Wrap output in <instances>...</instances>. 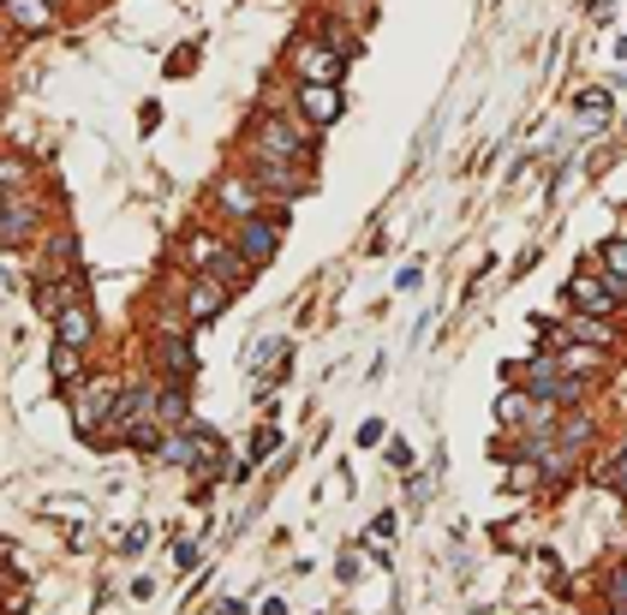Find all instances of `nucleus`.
Wrapping results in <instances>:
<instances>
[{
	"instance_id": "1",
	"label": "nucleus",
	"mask_w": 627,
	"mask_h": 615,
	"mask_svg": "<svg viewBox=\"0 0 627 615\" xmlns=\"http://www.w3.org/2000/svg\"><path fill=\"white\" fill-rule=\"evenodd\" d=\"M258 156L263 162H299L305 156V132L287 120H263L258 126Z\"/></svg>"
},
{
	"instance_id": "2",
	"label": "nucleus",
	"mask_w": 627,
	"mask_h": 615,
	"mask_svg": "<svg viewBox=\"0 0 627 615\" xmlns=\"http://www.w3.org/2000/svg\"><path fill=\"white\" fill-rule=\"evenodd\" d=\"M293 67H299V79L341 84V48L335 43H299L293 48Z\"/></svg>"
},
{
	"instance_id": "3",
	"label": "nucleus",
	"mask_w": 627,
	"mask_h": 615,
	"mask_svg": "<svg viewBox=\"0 0 627 615\" xmlns=\"http://www.w3.org/2000/svg\"><path fill=\"white\" fill-rule=\"evenodd\" d=\"M239 251H246L251 269H263V263L281 251V227H275V222H258V215H246V227H239Z\"/></svg>"
},
{
	"instance_id": "4",
	"label": "nucleus",
	"mask_w": 627,
	"mask_h": 615,
	"mask_svg": "<svg viewBox=\"0 0 627 615\" xmlns=\"http://www.w3.org/2000/svg\"><path fill=\"white\" fill-rule=\"evenodd\" d=\"M568 299L585 305V311H598V317H622V293L604 287L598 275H573V281H568Z\"/></svg>"
},
{
	"instance_id": "5",
	"label": "nucleus",
	"mask_w": 627,
	"mask_h": 615,
	"mask_svg": "<svg viewBox=\"0 0 627 615\" xmlns=\"http://www.w3.org/2000/svg\"><path fill=\"white\" fill-rule=\"evenodd\" d=\"M299 108H305V120L311 126H329L341 114V96H335V84H317V79H299Z\"/></svg>"
},
{
	"instance_id": "6",
	"label": "nucleus",
	"mask_w": 627,
	"mask_h": 615,
	"mask_svg": "<svg viewBox=\"0 0 627 615\" xmlns=\"http://www.w3.org/2000/svg\"><path fill=\"white\" fill-rule=\"evenodd\" d=\"M222 311H227V281H198L186 299V317L191 323H215Z\"/></svg>"
},
{
	"instance_id": "7",
	"label": "nucleus",
	"mask_w": 627,
	"mask_h": 615,
	"mask_svg": "<svg viewBox=\"0 0 627 615\" xmlns=\"http://www.w3.org/2000/svg\"><path fill=\"white\" fill-rule=\"evenodd\" d=\"M7 19L19 24V31L43 36L48 24H55V0H7Z\"/></svg>"
},
{
	"instance_id": "8",
	"label": "nucleus",
	"mask_w": 627,
	"mask_h": 615,
	"mask_svg": "<svg viewBox=\"0 0 627 615\" xmlns=\"http://www.w3.org/2000/svg\"><path fill=\"white\" fill-rule=\"evenodd\" d=\"M222 203L234 215H258V186H251V179H239V174H227L222 179Z\"/></svg>"
},
{
	"instance_id": "9",
	"label": "nucleus",
	"mask_w": 627,
	"mask_h": 615,
	"mask_svg": "<svg viewBox=\"0 0 627 615\" xmlns=\"http://www.w3.org/2000/svg\"><path fill=\"white\" fill-rule=\"evenodd\" d=\"M55 317H60V341L84 347V341H90V311H84V305H67V311H55Z\"/></svg>"
},
{
	"instance_id": "10",
	"label": "nucleus",
	"mask_w": 627,
	"mask_h": 615,
	"mask_svg": "<svg viewBox=\"0 0 627 615\" xmlns=\"http://www.w3.org/2000/svg\"><path fill=\"white\" fill-rule=\"evenodd\" d=\"M532 394H502V401H496V418H502V425H527L532 418Z\"/></svg>"
},
{
	"instance_id": "11",
	"label": "nucleus",
	"mask_w": 627,
	"mask_h": 615,
	"mask_svg": "<svg viewBox=\"0 0 627 615\" xmlns=\"http://www.w3.org/2000/svg\"><path fill=\"white\" fill-rule=\"evenodd\" d=\"M561 370H573V377H592L598 365H604V358H598L592 347H561V358H556Z\"/></svg>"
},
{
	"instance_id": "12",
	"label": "nucleus",
	"mask_w": 627,
	"mask_h": 615,
	"mask_svg": "<svg viewBox=\"0 0 627 615\" xmlns=\"http://www.w3.org/2000/svg\"><path fill=\"white\" fill-rule=\"evenodd\" d=\"M156 425H186V394H179V389L156 394Z\"/></svg>"
},
{
	"instance_id": "13",
	"label": "nucleus",
	"mask_w": 627,
	"mask_h": 615,
	"mask_svg": "<svg viewBox=\"0 0 627 615\" xmlns=\"http://www.w3.org/2000/svg\"><path fill=\"white\" fill-rule=\"evenodd\" d=\"M573 108H580V120H598V126L610 120V96H604V90H580V96H573Z\"/></svg>"
},
{
	"instance_id": "14",
	"label": "nucleus",
	"mask_w": 627,
	"mask_h": 615,
	"mask_svg": "<svg viewBox=\"0 0 627 615\" xmlns=\"http://www.w3.org/2000/svg\"><path fill=\"white\" fill-rule=\"evenodd\" d=\"M24 234H31V215H24V210H0V246H19Z\"/></svg>"
},
{
	"instance_id": "15",
	"label": "nucleus",
	"mask_w": 627,
	"mask_h": 615,
	"mask_svg": "<svg viewBox=\"0 0 627 615\" xmlns=\"http://www.w3.org/2000/svg\"><path fill=\"white\" fill-rule=\"evenodd\" d=\"M604 269L627 287V239H610V246H604Z\"/></svg>"
},
{
	"instance_id": "16",
	"label": "nucleus",
	"mask_w": 627,
	"mask_h": 615,
	"mask_svg": "<svg viewBox=\"0 0 627 615\" xmlns=\"http://www.w3.org/2000/svg\"><path fill=\"white\" fill-rule=\"evenodd\" d=\"M55 377H79V347L72 341H55Z\"/></svg>"
},
{
	"instance_id": "17",
	"label": "nucleus",
	"mask_w": 627,
	"mask_h": 615,
	"mask_svg": "<svg viewBox=\"0 0 627 615\" xmlns=\"http://www.w3.org/2000/svg\"><path fill=\"white\" fill-rule=\"evenodd\" d=\"M598 478H604V484H616V490L627 496V448H622V460H616V466H604Z\"/></svg>"
},
{
	"instance_id": "18",
	"label": "nucleus",
	"mask_w": 627,
	"mask_h": 615,
	"mask_svg": "<svg viewBox=\"0 0 627 615\" xmlns=\"http://www.w3.org/2000/svg\"><path fill=\"white\" fill-rule=\"evenodd\" d=\"M389 460H394V466L406 472V466H413V448H406V442H389Z\"/></svg>"
},
{
	"instance_id": "19",
	"label": "nucleus",
	"mask_w": 627,
	"mask_h": 615,
	"mask_svg": "<svg viewBox=\"0 0 627 615\" xmlns=\"http://www.w3.org/2000/svg\"><path fill=\"white\" fill-rule=\"evenodd\" d=\"M191 60H198V48H179V55L168 60V72H191Z\"/></svg>"
},
{
	"instance_id": "20",
	"label": "nucleus",
	"mask_w": 627,
	"mask_h": 615,
	"mask_svg": "<svg viewBox=\"0 0 627 615\" xmlns=\"http://www.w3.org/2000/svg\"><path fill=\"white\" fill-rule=\"evenodd\" d=\"M281 437H275V430H263V437H251V460H258V454H269V448H275Z\"/></svg>"
},
{
	"instance_id": "21",
	"label": "nucleus",
	"mask_w": 627,
	"mask_h": 615,
	"mask_svg": "<svg viewBox=\"0 0 627 615\" xmlns=\"http://www.w3.org/2000/svg\"><path fill=\"white\" fill-rule=\"evenodd\" d=\"M610 598H616V604H627V568L616 573V580H610Z\"/></svg>"
}]
</instances>
